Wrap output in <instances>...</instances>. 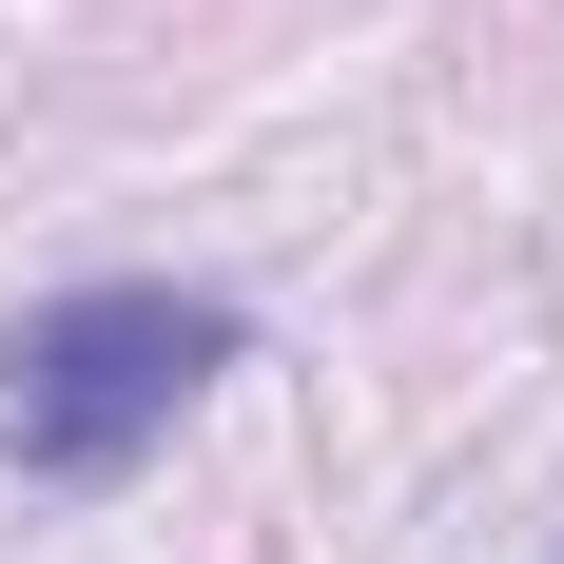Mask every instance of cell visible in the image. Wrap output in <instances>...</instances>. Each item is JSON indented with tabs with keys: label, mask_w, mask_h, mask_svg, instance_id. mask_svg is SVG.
<instances>
[{
	"label": "cell",
	"mask_w": 564,
	"mask_h": 564,
	"mask_svg": "<svg viewBox=\"0 0 564 564\" xmlns=\"http://www.w3.org/2000/svg\"><path fill=\"white\" fill-rule=\"evenodd\" d=\"M234 350H253V312H234V292H175V273L40 292V312L0 332V467H20V487H137Z\"/></svg>",
	"instance_id": "1"
}]
</instances>
